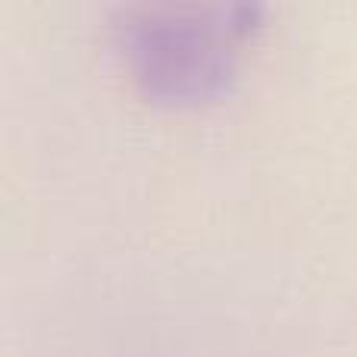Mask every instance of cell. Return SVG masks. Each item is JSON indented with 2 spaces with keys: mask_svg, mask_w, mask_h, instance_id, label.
Instances as JSON below:
<instances>
[{
  "mask_svg": "<svg viewBox=\"0 0 357 357\" xmlns=\"http://www.w3.org/2000/svg\"><path fill=\"white\" fill-rule=\"evenodd\" d=\"M257 19V3L132 6L116 19V50L151 100L204 104L232 82Z\"/></svg>",
  "mask_w": 357,
  "mask_h": 357,
  "instance_id": "6da1fadb",
  "label": "cell"
}]
</instances>
